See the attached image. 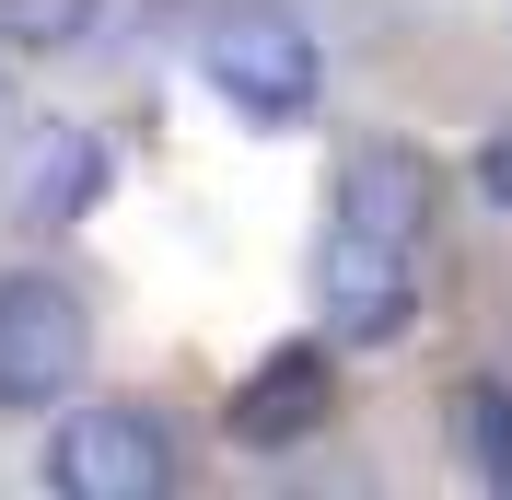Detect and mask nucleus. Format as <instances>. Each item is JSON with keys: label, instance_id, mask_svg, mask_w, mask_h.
<instances>
[{"label": "nucleus", "instance_id": "nucleus-1", "mask_svg": "<svg viewBox=\"0 0 512 500\" xmlns=\"http://www.w3.org/2000/svg\"><path fill=\"white\" fill-rule=\"evenodd\" d=\"M198 82L245 128H303L326 94V59H315V35L291 24V0H222L198 24Z\"/></svg>", "mask_w": 512, "mask_h": 500}, {"label": "nucleus", "instance_id": "nucleus-2", "mask_svg": "<svg viewBox=\"0 0 512 500\" xmlns=\"http://www.w3.org/2000/svg\"><path fill=\"white\" fill-rule=\"evenodd\" d=\"M47 489L59 500H163L175 489V431L152 407H70L47 431Z\"/></svg>", "mask_w": 512, "mask_h": 500}, {"label": "nucleus", "instance_id": "nucleus-3", "mask_svg": "<svg viewBox=\"0 0 512 500\" xmlns=\"http://www.w3.org/2000/svg\"><path fill=\"white\" fill-rule=\"evenodd\" d=\"M94 361V314L70 303V280L12 268L0 280V407H59Z\"/></svg>", "mask_w": 512, "mask_h": 500}, {"label": "nucleus", "instance_id": "nucleus-4", "mask_svg": "<svg viewBox=\"0 0 512 500\" xmlns=\"http://www.w3.org/2000/svg\"><path fill=\"white\" fill-rule=\"evenodd\" d=\"M105 175H117V152H105L94 128L47 117V128H24V140H12V163H0V210L24 221V233H70V221H94Z\"/></svg>", "mask_w": 512, "mask_h": 500}, {"label": "nucleus", "instance_id": "nucleus-5", "mask_svg": "<svg viewBox=\"0 0 512 500\" xmlns=\"http://www.w3.org/2000/svg\"><path fill=\"white\" fill-rule=\"evenodd\" d=\"M315 303H326V338H396L419 314V280H408V245H384V233H361V221H326V256H315Z\"/></svg>", "mask_w": 512, "mask_h": 500}, {"label": "nucleus", "instance_id": "nucleus-6", "mask_svg": "<svg viewBox=\"0 0 512 500\" xmlns=\"http://www.w3.org/2000/svg\"><path fill=\"white\" fill-rule=\"evenodd\" d=\"M326 407H338V361H326L315 338H291V349H268L245 384H233V442H256V454H280V442H303V431H326Z\"/></svg>", "mask_w": 512, "mask_h": 500}, {"label": "nucleus", "instance_id": "nucleus-7", "mask_svg": "<svg viewBox=\"0 0 512 500\" xmlns=\"http://www.w3.org/2000/svg\"><path fill=\"white\" fill-rule=\"evenodd\" d=\"M338 221H361L384 245H419V233H431V163H419L408 140H361V152L338 163Z\"/></svg>", "mask_w": 512, "mask_h": 500}, {"label": "nucleus", "instance_id": "nucleus-8", "mask_svg": "<svg viewBox=\"0 0 512 500\" xmlns=\"http://www.w3.org/2000/svg\"><path fill=\"white\" fill-rule=\"evenodd\" d=\"M454 442L489 489H512V384H454Z\"/></svg>", "mask_w": 512, "mask_h": 500}, {"label": "nucleus", "instance_id": "nucleus-9", "mask_svg": "<svg viewBox=\"0 0 512 500\" xmlns=\"http://www.w3.org/2000/svg\"><path fill=\"white\" fill-rule=\"evenodd\" d=\"M94 24H105V0H0V47H24V59H59Z\"/></svg>", "mask_w": 512, "mask_h": 500}, {"label": "nucleus", "instance_id": "nucleus-10", "mask_svg": "<svg viewBox=\"0 0 512 500\" xmlns=\"http://www.w3.org/2000/svg\"><path fill=\"white\" fill-rule=\"evenodd\" d=\"M478 198H489V210H512V128H489V152H478Z\"/></svg>", "mask_w": 512, "mask_h": 500}]
</instances>
